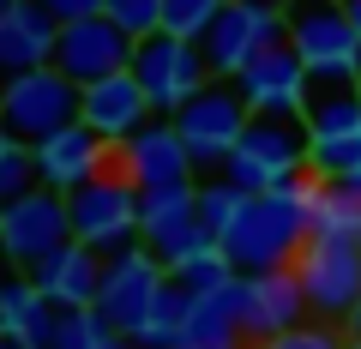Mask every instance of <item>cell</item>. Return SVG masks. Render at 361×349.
<instances>
[{
    "label": "cell",
    "instance_id": "cell-30",
    "mask_svg": "<svg viewBox=\"0 0 361 349\" xmlns=\"http://www.w3.org/2000/svg\"><path fill=\"white\" fill-rule=\"evenodd\" d=\"M103 13L115 18V25L127 30L133 42H139V37H157V30H163V0H103Z\"/></svg>",
    "mask_w": 361,
    "mask_h": 349
},
{
    "label": "cell",
    "instance_id": "cell-9",
    "mask_svg": "<svg viewBox=\"0 0 361 349\" xmlns=\"http://www.w3.org/2000/svg\"><path fill=\"white\" fill-rule=\"evenodd\" d=\"M66 211H73V241L97 253H121L139 241V187L121 175V163H109L97 181L66 193Z\"/></svg>",
    "mask_w": 361,
    "mask_h": 349
},
{
    "label": "cell",
    "instance_id": "cell-2",
    "mask_svg": "<svg viewBox=\"0 0 361 349\" xmlns=\"http://www.w3.org/2000/svg\"><path fill=\"white\" fill-rule=\"evenodd\" d=\"M301 121H307V175L349 181L361 169V85L313 78Z\"/></svg>",
    "mask_w": 361,
    "mask_h": 349
},
{
    "label": "cell",
    "instance_id": "cell-4",
    "mask_svg": "<svg viewBox=\"0 0 361 349\" xmlns=\"http://www.w3.org/2000/svg\"><path fill=\"white\" fill-rule=\"evenodd\" d=\"M289 49L307 61L313 78L361 85V37L349 25L343 0H289Z\"/></svg>",
    "mask_w": 361,
    "mask_h": 349
},
{
    "label": "cell",
    "instance_id": "cell-28",
    "mask_svg": "<svg viewBox=\"0 0 361 349\" xmlns=\"http://www.w3.org/2000/svg\"><path fill=\"white\" fill-rule=\"evenodd\" d=\"M241 205H247V193H241V187H229L223 175H211V181H199V217H205V229L217 235V241L229 235V223L241 217Z\"/></svg>",
    "mask_w": 361,
    "mask_h": 349
},
{
    "label": "cell",
    "instance_id": "cell-17",
    "mask_svg": "<svg viewBox=\"0 0 361 349\" xmlns=\"http://www.w3.org/2000/svg\"><path fill=\"white\" fill-rule=\"evenodd\" d=\"M78 121H85L103 145H127L139 127H151V121H157V109H151V97H145V85H139L133 73H115V78L85 85Z\"/></svg>",
    "mask_w": 361,
    "mask_h": 349
},
{
    "label": "cell",
    "instance_id": "cell-32",
    "mask_svg": "<svg viewBox=\"0 0 361 349\" xmlns=\"http://www.w3.org/2000/svg\"><path fill=\"white\" fill-rule=\"evenodd\" d=\"M37 6L54 18V25H78V18H97V13H103V0H37Z\"/></svg>",
    "mask_w": 361,
    "mask_h": 349
},
{
    "label": "cell",
    "instance_id": "cell-19",
    "mask_svg": "<svg viewBox=\"0 0 361 349\" xmlns=\"http://www.w3.org/2000/svg\"><path fill=\"white\" fill-rule=\"evenodd\" d=\"M109 163H115V145H103L85 121H73V127H61L54 139L37 145V175H42V187H54V193H78V187L97 181Z\"/></svg>",
    "mask_w": 361,
    "mask_h": 349
},
{
    "label": "cell",
    "instance_id": "cell-35",
    "mask_svg": "<svg viewBox=\"0 0 361 349\" xmlns=\"http://www.w3.org/2000/svg\"><path fill=\"white\" fill-rule=\"evenodd\" d=\"M6 145H13V133H6V127H0V151H6Z\"/></svg>",
    "mask_w": 361,
    "mask_h": 349
},
{
    "label": "cell",
    "instance_id": "cell-36",
    "mask_svg": "<svg viewBox=\"0 0 361 349\" xmlns=\"http://www.w3.org/2000/svg\"><path fill=\"white\" fill-rule=\"evenodd\" d=\"M115 349H139V343H133V337H121V343H115Z\"/></svg>",
    "mask_w": 361,
    "mask_h": 349
},
{
    "label": "cell",
    "instance_id": "cell-18",
    "mask_svg": "<svg viewBox=\"0 0 361 349\" xmlns=\"http://www.w3.org/2000/svg\"><path fill=\"white\" fill-rule=\"evenodd\" d=\"M307 313L313 307H307V289H301L295 265L247 277V349H259V343H271V337L307 325Z\"/></svg>",
    "mask_w": 361,
    "mask_h": 349
},
{
    "label": "cell",
    "instance_id": "cell-3",
    "mask_svg": "<svg viewBox=\"0 0 361 349\" xmlns=\"http://www.w3.org/2000/svg\"><path fill=\"white\" fill-rule=\"evenodd\" d=\"M295 175H307V121L301 115H253L241 145L223 163V181L241 193H265Z\"/></svg>",
    "mask_w": 361,
    "mask_h": 349
},
{
    "label": "cell",
    "instance_id": "cell-29",
    "mask_svg": "<svg viewBox=\"0 0 361 349\" xmlns=\"http://www.w3.org/2000/svg\"><path fill=\"white\" fill-rule=\"evenodd\" d=\"M30 187H42V175H37V145H6L0 151V205H13V199H25Z\"/></svg>",
    "mask_w": 361,
    "mask_h": 349
},
{
    "label": "cell",
    "instance_id": "cell-24",
    "mask_svg": "<svg viewBox=\"0 0 361 349\" xmlns=\"http://www.w3.org/2000/svg\"><path fill=\"white\" fill-rule=\"evenodd\" d=\"M313 241H343L361 247V193L349 181H325L313 199Z\"/></svg>",
    "mask_w": 361,
    "mask_h": 349
},
{
    "label": "cell",
    "instance_id": "cell-6",
    "mask_svg": "<svg viewBox=\"0 0 361 349\" xmlns=\"http://www.w3.org/2000/svg\"><path fill=\"white\" fill-rule=\"evenodd\" d=\"M247 121H253V109H247V97L235 91V78H211L205 91L175 115V127H180V139H187V157H193V175H199V181L223 175V163H229V151L241 145Z\"/></svg>",
    "mask_w": 361,
    "mask_h": 349
},
{
    "label": "cell",
    "instance_id": "cell-33",
    "mask_svg": "<svg viewBox=\"0 0 361 349\" xmlns=\"http://www.w3.org/2000/svg\"><path fill=\"white\" fill-rule=\"evenodd\" d=\"M343 325H349V343H361V301H355V313H349Z\"/></svg>",
    "mask_w": 361,
    "mask_h": 349
},
{
    "label": "cell",
    "instance_id": "cell-26",
    "mask_svg": "<svg viewBox=\"0 0 361 349\" xmlns=\"http://www.w3.org/2000/svg\"><path fill=\"white\" fill-rule=\"evenodd\" d=\"M115 343H121V331L97 307H61L42 349H115Z\"/></svg>",
    "mask_w": 361,
    "mask_h": 349
},
{
    "label": "cell",
    "instance_id": "cell-27",
    "mask_svg": "<svg viewBox=\"0 0 361 349\" xmlns=\"http://www.w3.org/2000/svg\"><path fill=\"white\" fill-rule=\"evenodd\" d=\"M229 0H163V30L169 37H187V42H205L211 25L223 18Z\"/></svg>",
    "mask_w": 361,
    "mask_h": 349
},
{
    "label": "cell",
    "instance_id": "cell-34",
    "mask_svg": "<svg viewBox=\"0 0 361 349\" xmlns=\"http://www.w3.org/2000/svg\"><path fill=\"white\" fill-rule=\"evenodd\" d=\"M343 13H349V25H355V37H361V0H343Z\"/></svg>",
    "mask_w": 361,
    "mask_h": 349
},
{
    "label": "cell",
    "instance_id": "cell-14",
    "mask_svg": "<svg viewBox=\"0 0 361 349\" xmlns=\"http://www.w3.org/2000/svg\"><path fill=\"white\" fill-rule=\"evenodd\" d=\"M295 277L307 289V307L319 319H349L361 301V247L343 241H307L295 259Z\"/></svg>",
    "mask_w": 361,
    "mask_h": 349
},
{
    "label": "cell",
    "instance_id": "cell-38",
    "mask_svg": "<svg viewBox=\"0 0 361 349\" xmlns=\"http://www.w3.org/2000/svg\"><path fill=\"white\" fill-rule=\"evenodd\" d=\"M349 349H361V343H349Z\"/></svg>",
    "mask_w": 361,
    "mask_h": 349
},
{
    "label": "cell",
    "instance_id": "cell-12",
    "mask_svg": "<svg viewBox=\"0 0 361 349\" xmlns=\"http://www.w3.org/2000/svg\"><path fill=\"white\" fill-rule=\"evenodd\" d=\"M139 241L163 259L169 271H175L193 247L217 241V235L205 229V217H199V181L151 187V193H139Z\"/></svg>",
    "mask_w": 361,
    "mask_h": 349
},
{
    "label": "cell",
    "instance_id": "cell-7",
    "mask_svg": "<svg viewBox=\"0 0 361 349\" xmlns=\"http://www.w3.org/2000/svg\"><path fill=\"white\" fill-rule=\"evenodd\" d=\"M133 78L145 85V97H151L157 115L175 121L180 109L211 85V61H205L199 42L157 30V37H139V49H133Z\"/></svg>",
    "mask_w": 361,
    "mask_h": 349
},
{
    "label": "cell",
    "instance_id": "cell-31",
    "mask_svg": "<svg viewBox=\"0 0 361 349\" xmlns=\"http://www.w3.org/2000/svg\"><path fill=\"white\" fill-rule=\"evenodd\" d=\"M259 349H349V343L331 331V325H295V331L271 337V343H259Z\"/></svg>",
    "mask_w": 361,
    "mask_h": 349
},
{
    "label": "cell",
    "instance_id": "cell-10",
    "mask_svg": "<svg viewBox=\"0 0 361 349\" xmlns=\"http://www.w3.org/2000/svg\"><path fill=\"white\" fill-rule=\"evenodd\" d=\"M163 289H169V265L145 241H133V247H121V253H109L103 289H97V313H103L121 337H133L145 319H151V307H157Z\"/></svg>",
    "mask_w": 361,
    "mask_h": 349
},
{
    "label": "cell",
    "instance_id": "cell-21",
    "mask_svg": "<svg viewBox=\"0 0 361 349\" xmlns=\"http://www.w3.org/2000/svg\"><path fill=\"white\" fill-rule=\"evenodd\" d=\"M180 349H247V277H229L223 289L193 295Z\"/></svg>",
    "mask_w": 361,
    "mask_h": 349
},
{
    "label": "cell",
    "instance_id": "cell-11",
    "mask_svg": "<svg viewBox=\"0 0 361 349\" xmlns=\"http://www.w3.org/2000/svg\"><path fill=\"white\" fill-rule=\"evenodd\" d=\"M283 37H289V13L277 0H229L199 49L211 61V78H235L247 61H259L271 42H283Z\"/></svg>",
    "mask_w": 361,
    "mask_h": 349
},
{
    "label": "cell",
    "instance_id": "cell-8",
    "mask_svg": "<svg viewBox=\"0 0 361 349\" xmlns=\"http://www.w3.org/2000/svg\"><path fill=\"white\" fill-rule=\"evenodd\" d=\"M73 241V211H66V193L54 187H30L25 199L0 205V259L6 271H37L49 253Z\"/></svg>",
    "mask_w": 361,
    "mask_h": 349
},
{
    "label": "cell",
    "instance_id": "cell-13",
    "mask_svg": "<svg viewBox=\"0 0 361 349\" xmlns=\"http://www.w3.org/2000/svg\"><path fill=\"white\" fill-rule=\"evenodd\" d=\"M133 49H139V42H133L109 13H97V18H78V25H61L54 66H61L78 91H85V85H97V78L133 73Z\"/></svg>",
    "mask_w": 361,
    "mask_h": 349
},
{
    "label": "cell",
    "instance_id": "cell-5",
    "mask_svg": "<svg viewBox=\"0 0 361 349\" xmlns=\"http://www.w3.org/2000/svg\"><path fill=\"white\" fill-rule=\"evenodd\" d=\"M78 103H85V91L61 66H37V73H18L0 85V127L18 145H42L78 121Z\"/></svg>",
    "mask_w": 361,
    "mask_h": 349
},
{
    "label": "cell",
    "instance_id": "cell-16",
    "mask_svg": "<svg viewBox=\"0 0 361 349\" xmlns=\"http://www.w3.org/2000/svg\"><path fill=\"white\" fill-rule=\"evenodd\" d=\"M115 163H121V175H127L139 193L199 181V175H193V157H187V139H180V127L169 115H157L151 127H139L127 145H115Z\"/></svg>",
    "mask_w": 361,
    "mask_h": 349
},
{
    "label": "cell",
    "instance_id": "cell-1",
    "mask_svg": "<svg viewBox=\"0 0 361 349\" xmlns=\"http://www.w3.org/2000/svg\"><path fill=\"white\" fill-rule=\"evenodd\" d=\"M319 187H325L319 175H295V181H283V187L247 193L241 217L223 235V253L235 259V271L259 277V271L295 265L301 247L313 241V199H319Z\"/></svg>",
    "mask_w": 361,
    "mask_h": 349
},
{
    "label": "cell",
    "instance_id": "cell-15",
    "mask_svg": "<svg viewBox=\"0 0 361 349\" xmlns=\"http://www.w3.org/2000/svg\"><path fill=\"white\" fill-rule=\"evenodd\" d=\"M235 91L247 97L253 115H301V109H307V91H313V73L283 37V42H271L259 61H247L241 73H235Z\"/></svg>",
    "mask_w": 361,
    "mask_h": 349
},
{
    "label": "cell",
    "instance_id": "cell-25",
    "mask_svg": "<svg viewBox=\"0 0 361 349\" xmlns=\"http://www.w3.org/2000/svg\"><path fill=\"white\" fill-rule=\"evenodd\" d=\"M187 307H193V289L169 277V289L157 295L151 319L133 331V343H139V349H180V337H187Z\"/></svg>",
    "mask_w": 361,
    "mask_h": 349
},
{
    "label": "cell",
    "instance_id": "cell-23",
    "mask_svg": "<svg viewBox=\"0 0 361 349\" xmlns=\"http://www.w3.org/2000/svg\"><path fill=\"white\" fill-rule=\"evenodd\" d=\"M54 301L37 289L30 271H0V337H18V343L42 349L54 331Z\"/></svg>",
    "mask_w": 361,
    "mask_h": 349
},
{
    "label": "cell",
    "instance_id": "cell-22",
    "mask_svg": "<svg viewBox=\"0 0 361 349\" xmlns=\"http://www.w3.org/2000/svg\"><path fill=\"white\" fill-rule=\"evenodd\" d=\"M103 265H109V253H97V247H85V241H66L61 253H49L30 277H37V289L54 307H97Z\"/></svg>",
    "mask_w": 361,
    "mask_h": 349
},
{
    "label": "cell",
    "instance_id": "cell-37",
    "mask_svg": "<svg viewBox=\"0 0 361 349\" xmlns=\"http://www.w3.org/2000/svg\"><path fill=\"white\" fill-rule=\"evenodd\" d=\"M6 6H13V0H0V13H6Z\"/></svg>",
    "mask_w": 361,
    "mask_h": 349
},
{
    "label": "cell",
    "instance_id": "cell-20",
    "mask_svg": "<svg viewBox=\"0 0 361 349\" xmlns=\"http://www.w3.org/2000/svg\"><path fill=\"white\" fill-rule=\"evenodd\" d=\"M54 42H61V25L37 0H13L0 13V85L18 73H37V66H54Z\"/></svg>",
    "mask_w": 361,
    "mask_h": 349
}]
</instances>
